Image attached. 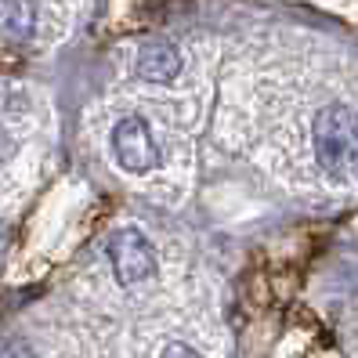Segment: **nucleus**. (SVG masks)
Here are the masks:
<instances>
[{"instance_id": "7", "label": "nucleus", "mask_w": 358, "mask_h": 358, "mask_svg": "<svg viewBox=\"0 0 358 358\" xmlns=\"http://www.w3.org/2000/svg\"><path fill=\"white\" fill-rule=\"evenodd\" d=\"M163 358H203V355L192 351L188 344H181V341H171V344L163 348Z\"/></svg>"}, {"instance_id": "5", "label": "nucleus", "mask_w": 358, "mask_h": 358, "mask_svg": "<svg viewBox=\"0 0 358 358\" xmlns=\"http://www.w3.org/2000/svg\"><path fill=\"white\" fill-rule=\"evenodd\" d=\"M36 29V8L33 0H0V33L15 40H29Z\"/></svg>"}, {"instance_id": "4", "label": "nucleus", "mask_w": 358, "mask_h": 358, "mask_svg": "<svg viewBox=\"0 0 358 358\" xmlns=\"http://www.w3.org/2000/svg\"><path fill=\"white\" fill-rule=\"evenodd\" d=\"M181 69V55L163 44V40H152L138 51V76L141 80H152V83H163V80H174Z\"/></svg>"}, {"instance_id": "6", "label": "nucleus", "mask_w": 358, "mask_h": 358, "mask_svg": "<svg viewBox=\"0 0 358 358\" xmlns=\"http://www.w3.org/2000/svg\"><path fill=\"white\" fill-rule=\"evenodd\" d=\"M0 358H36L26 341H4L0 344Z\"/></svg>"}, {"instance_id": "2", "label": "nucleus", "mask_w": 358, "mask_h": 358, "mask_svg": "<svg viewBox=\"0 0 358 358\" xmlns=\"http://www.w3.org/2000/svg\"><path fill=\"white\" fill-rule=\"evenodd\" d=\"M105 254H109L113 275H116L123 286L145 282V279H152V271H156V254H152L149 239H145L138 228H120V231H113L109 243H105Z\"/></svg>"}, {"instance_id": "3", "label": "nucleus", "mask_w": 358, "mask_h": 358, "mask_svg": "<svg viewBox=\"0 0 358 358\" xmlns=\"http://www.w3.org/2000/svg\"><path fill=\"white\" fill-rule=\"evenodd\" d=\"M113 156L123 171L145 174L159 163V145L152 138V127L141 116H123L113 127Z\"/></svg>"}, {"instance_id": "1", "label": "nucleus", "mask_w": 358, "mask_h": 358, "mask_svg": "<svg viewBox=\"0 0 358 358\" xmlns=\"http://www.w3.org/2000/svg\"><path fill=\"white\" fill-rule=\"evenodd\" d=\"M315 159L333 181H358V113L351 105H326L315 116Z\"/></svg>"}]
</instances>
